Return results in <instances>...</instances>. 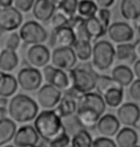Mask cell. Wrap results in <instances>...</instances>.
I'll use <instances>...</instances> for the list:
<instances>
[{
    "instance_id": "6da1fadb",
    "label": "cell",
    "mask_w": 140,
    "mask_h": 147,
    "mask_svg": "<svg viewBox=\"0 0 140 147\" xmlns=\"http://www.w3.org/2000/svg\"><path fill=\"white\" fill-rule=\"evenodd\" d=\"M34 127L40 138L47 143L65 132L62 118L55 110H44L35 118Z\"/></svg>"
},
{
    "instance_id": "7a4b0ae2",
    "label": "cell",
    "mask_w": 140,
    "mask_h": 147,
    "mask_svg": "<svg viewBox=\"0 0 140 147\" xmlns=\"http://www.w3.org/2000/svg\"><path fill=\"white\" fill-rule=\"evenodd\" d=\"M8 115L15 122L26 123L37 117L38 106L30 96L19 93L13 96L10 100L8 104Z\"/></svg>"
},
{
    "instance_id": "3957f363",
    "label": "cell",
    "mask_w": 140,
    "mask_h": 147,
    "mask_svg": "<svg viewBox=\"0 0 140 147\" xmlns=\"http://www.w3.org/2000/svg\"><path fill=\"white\" fill-rule=\"evenodd\" d=\"M69 72L71 88L81 92L82 94L90 92L96 88L97 74L91 68L74 67Z\"/></svg>"
},
{
    "instance_id": "277c9868",
    "label": "cell",
    "mask_w": 140,
    "mask_h": 147,
    "mask_svg": "<svg viewBox=\"0 0 140 147\" xmlns=\"http://www.w3.org/2000/svg\"><path fill=\"white\" fill-rule=\"evenodd\" d=\"M92 65L98 71H105L112 65L115 48L108 40H99L92 47Z\"/></svg>"
},
{
    "instance_id": "5b68a950",
    "label": "cell",
    "mask_w": 140,
    "mask_h": 147,
    "mask_svg": "<svg viewBox=\"0 0 140 147\" xmlns=\"http://www.w3.org/2000/svg\"><path fill=\"white\" fill-rule=\"evenodd\" d=\"M19 36L23 42L28 45L42 44L47 40V32L38 21L30 20L20 26Z\"/></svg>"
},
{
    "instance_id": "8992f818",
    "label": "cell",
    "mask_w": 140,
    "mask_h": 147,
    "mask_svg": "<svg viewBox=\"0 0 140 147\" xmlns=\"http://www.w3.org/2000/svg\"><path fill=\"white\" fill-rule=\"evenodd\" d=\"M18 86L25 91H36L42 83V74L34 66H27L20 69L17 73Z\"/></svg>"
},
{
    "instance_id": "52a82bcc",
    "label": "cell",
    "mask_w": 140,
    "mask_h": 147,
    "mask_svg": "<svg viewBox=\"0 0 140 147\" xmlns=\"http://www.w3.org/2000/svg\"><path fill=\"white\" fill-rule=\"evenodd\" d=\"M77 60L76 54L72 47L55 48L51 53V63L55 67L61 68L64 71H69L75 67Z\"/></svg>"
},
{
    "instance_id": "ba28073f",
    "label": "cell",
    "mask_w": 140,
    "mask_h": 147,
    "mask_svg": "<svg viewBox=\"0 0 140 147\" xmlns=\"http://www.w3.org/2000/svg\"><path fill=\"white\" fill-rule=\"evenodd\" d=\"M42 74L47 84L54 86L60 90H65L70 88L71 82L69 74L61 68L55 67L54 65H45L42 69Z\"/></svg>"
},
{
    "instance_id": "9c48e42d",
    "label": "cell",
    "mask_w": 140,
    "mask_h": 147,
    "mask_svg": "<svg viewBox=\"0 0 140 147\" xmlns=\"http://www.w3.org/2000/svg\"><path fill=\"white\" fill-rule=\"evenodd\" d=\"M62 96V90L50 84H46L38 88L37 100L40 106L44 110H52L59 104Z\"/></svg>"
},
{
    "instance_id": "30bf717a",
    "label": "cell",
    "mask_w": 140,
    "mask_h": 147,
    "mask_svg": "<svg viewBox=\"0 0 140 147\" xmlns=\"http://www.w3.org/2000/svg\"><path fill=\"white\" fill-rule=\"evenodd\" d=\"M22 13L13 6L0 10V32H13L22 24Z\"/></svg>"
},
{
    "instance_id": "8fae6325",
    "label": "cell",
    "mask_w": 140,
    "mask_h": 147,
    "mask_svg": "<svg viewBox=\"0 0 140 147\" xmlns=\"http://www.w3.org/2000/svg\"><path fill=\"white\" fill-rule=\"evenodd\" d=\"M120 124L126 127H135L140 120V108L133 102L121 104L116 111Z\"/></svg>"
},
{
    "instance_id": "7c38bea8",
    "label": "cell",
    "mask_w": 140,
    "mask_h": 147,
    "mask_svg": "<svg viewBox=\"0 0 140 147\" xmlns=\"http://www.w3.org/2000/svg\"><path fill=\"white\" fill-rule=\"evenodd\" d=\"M107 34H108L109 40L117 44L130 42L133 40L134 37L133 27L127 22L123 21L114 22V23L111 24Z\"/></svg>"
},
{
    "instance_id": "4fadbf2b",
    "label": "cell",
    "mask_w": 140,
    "mask_h": 147,
    "mask_svg": "<svg viewBox=\"0 0 140 147\" xmlns=\"http://www.w3.org/2000/svg\"><path fill=\"white\" fill-rule=\"evenodd\" d=\"M76 40V35L70 26L66 25L52 30L50 45L54 49L64 48V47H73Z\"/></svg>"
},
{
    "instance_id": "5bb4252c",
    "label": "cell",
    "mask_w": 140,
    "mask_h": 147,
    "mask_svg": "<svg viewBox=\"0 0 140 147\" xmlns=\"http://www.w3.org/2000/svg\"><path fill=\"white\" fill-rule=\"evenodd\" d=\"M26 58L31 66L36 68L44 67L51 60V53L49 49L43 44L30 45L26 52Z\"/></svg>"
},
{
    "instance_id": "9a60e30c",
    "label": "cell",
    "mask_w": 140,
    "mask_h": 147,
    "mask_svg": "<svg viewBox=\"0 0 140 147\" xmlns=\"http://www.w3.org/2000/svg\"><path fill=\"white\" fill-rule=\"evenodd\" d=\"M40 138V136L34 126L23 125L16 130L13 141L15 147H25L38 145Z\"/></svg>"
},
{
    "instance_id": "2e32d148",
    "label": "cell",
    "mask_w": 140,
    "mask_h": 147,
    "mask_svg": "<svg viewBox=\"0 0 140 147\" xmlns=\"http://www.w3.org/2000/svg\"><path fill=\"white\" fill-rule=\"evenodd\" d=\"M96 129L99 134L102 135V137L112 138L116 136L118 131L120 130V122L117 116L111 113H107L99 118Z\"/></svg>"
},
{
    "instance_id": "e0dca14e",
    "label": "cell",
    "mask_w": 140,
    "mask_h": 147,
    "mask_svg": "<svg viewBox=\"0 0 140 147\" xmlns=\"http://www.w3.org/2000/svg\"><path fill=\"white\" fill-rule=\"evenodd\" d=\"M87 107L96 111L100 115H103L106 111V102L104 97L98 92H86L81 96L78 101V107Z\"/></svg>"
},
{
    "instance_id": "ac0fdd59",
    "label": "cell",
    "mask_w": 140,
    "mask_h": 147,
    "mask_svg": "<svg viewBox=\"0 0 140 147\" xmlns=\"http://www.w3.org/2000/svg\"><path fill=\"white\" fill-rule=\"evenodd\" d=\"M57 7L50 0H35L32 12L38 21L47 22L56 13Z\"/></svg>"
},
{
    "instance_id": "d6986e66",
    "label": "cell",
    "mask_w": 140,
    "mask_h": 147,
    "mask_svg": "<svg viewBox=\"0 0 140 147\" xmlns=\"http://www.w3.org/2000/svg\"><path fill=\"white\" fill-rule=\"evenodd\" d=\"M102 115H100L96 111L90 109L87 107H78L76 112V119L79 122V124L84 129H93L96 128L97 122L99 118Z\"/></svg>"
},
{
    "instance_id": "ffe728a7",
    "label": "cell",
    "mask_w": 140,
    "mask_h": 147,
    "mask_svg": "<svg viewBox=\"0 0 140 147\" xmlns=\"http://www.w3.org/2000/svg\"><path fill=\"white\" fill-rule=\"evenodd\" d=\"M77 109H78V99L64 91L59 104L55 108V111L62 118H64L76 113Z\"/></svg>"
},
{
    "instance_id": "44dd1931",
    "label": "cell",
    "mask_w": 140,
    "mask_h": 147,
    "mask_svg": "<svg viewBox=\"0 0 140 147\" xmlns=\"http://www.w3.org/2000/svg\"><path fill=\"white\" fill-rule=\"evenodd\" d=\"M111 77L120 87L125 88L133 82L134 73L127 65H119L112 69Z\"/></svg>"
},
{
    "instance_id": "7402d4cb",
    "label": "cell",
    "mask_w": 140,
    "mask_h": 147,
    "mask_svg": "<svg viewBox=\"0 0 140 147\" xmlns=\"http://www.w3.org/2000/svg\"><path fill=\"white\" fill-rule=\"evenodd\" d=\"M120 13L123 18L129 21L140 19V0H121Z\"/></svg>"
},
{
    "instance_id": "603a6c76",
    "label": "cell",
    "mask_w": 140,
    "mask_h": 147,
    "mask_svg": "<svg viewBox=\"0 0 140 147\" xmlns=\"http://www.w3.org/2000/svg\"><path fill=\"white\" fill-rule=\"evenodd\" d=\"M115 142L117 147H133L137 145L138 135L135 130L131 127H124L115 136Z\"/></svg>"
},
{
    "instance_id": "cb8c5ba5",
    "label": "cell",
    "mask_w": 140,
    "mask_h": 147,
    "mask_svg": "<svg viewBox=\"0 0 140 147\" xmlns=\"http://www.w3.org/2000/svg\"><path fill=\"white\" fill-rule=\"evenodd\" d=\"M115 58L124 65H133L137 60L133 43H119L115 47Z\"/></svg>"
},
{
    "instance_id": "d4e9b609",
    "label": "cell",
    "mask_w": 140,
    "mask_h": 147,
    "mask_svg": "<svg viewBox=\"0 0 140 147\" xmlns=\"http://www.w3.org/2000/svg\"><path fill=\"white\" fill-rule=\"evenodd\" d=\"M18 83L13 75L0 71V97L13 96L17 90Z\"/></svg>"
},
{
    "instance_id": "484cf974",
    "label": "cell",
    "mask_w": 140,
    "mask_h": 147,
    "mask_svg": "<svg viewBox=\"0 0 140 147\" xmlns=\"http://www.w3.org/2000/svg\"><path fill=\"white\" fill-rule=\"evenodd\" d=\"M16 125L11 118H0V147L6 145L15 138Z\"/></svg>"
},
{
    "instance_id": "4316f807",
    "label": "cell",
    "mask_w": 140,
    "mask_h": 147,
    "mask_svg": "<svg viewBox=\"0 0 140 147\" xmlns=\"http://www.w3.org/2000/svg\"><path fill=\"white\" fill-rule=\"evenodd\" d=\"M18 65V56L15 51L4 48L0 52V71L12 72Z\"/></svg>"
},
{
    "instance_id": "83f0119b",
    "label": "cell",
    "mask_w": 140,
    "mask_h": 147,
    "mask_svg": "<svg viewBox=\"0 0 140 147\" xmlns=\"http://www.w3.org/2000/svg\"><path fill=\"white\" fill-rule=\"evenodd\" d=\"M84 28L90 40H97L107 34L106 29L96 16L84 18Z\"/></svg>"
},
{
    "instance_id": "f1b7e54d",
    "label": "cell",
    "mask_w": 140,
    "mask_h": 147,
    "mask_svg": "<svg viewBox=\"0 0 140 147\" xmlns=\"http://www.w3.org/2000/svg\"><path fill=\"white\" fill-rule=\"evenodd\" d=\"M92 47L90 40H77L73 45V50L75 52L76 57L79 60L86 62L88 61L92 56Z\"/></svg>"
},
{
    "instance_id": "f546056e",
    "label": "cell",
    "mask_w": 140,
    "mask_h": 147,
    "mask_svg": "<svg viewBox=\"0 0 140 147\" xmlns=\"http://www.w3.org/2000/svg\"><path fill=\"white\" fill-rule=\"evenodd\" d=\"M106 105L111 108H117L122 104L124 98V90L122 87H115L109 90L103 95Z\"/></svg>"
},
{
    "instance_id": "4dcf8cb0",
    "label": "cell",
    "mask_w": 140,
    "mask_h": 147,
    "mask_svg": "<svg viewBox=\"0 0 140 147\" xmlns=\"http://www.w3.org/2000/svg\"><path fill=\"white\" fill-rule=\"evenodd\" d=\"M93 140L91 135L86 129H81L75 133L71 138V147H92Z\"/></svg>"
},
{
    "instance_id": "1f68e13d",
    "label": "cell",
    "mask_w": 140,
    "mask_h": 147,
    "mask_svg": "<svg viewBox=\"0 0 140 147\" xmlns=\"http://www.w3.org/2000/svg\"><path fill=\"white\" fill-rule=\"evenodd\" d=\"M115 87H120L116 82L114 81L111 76L101 75L97 74V79H96V90L101 95H104L109 90Z\"/></svg>"
},
{
    "instance_id": "d6a6232c",
    "label": "cell",
    "mask_w": 140,
    "mask_h": 147,
    "mask_svg": "<svg viewBox=\"0 0 140 147\" xmlns=\"http://www.w3.org/2000/svg\"><path fill=\"white\" fill-rule=\"evenodd\" d=\"M99 7L97 6L96 2L92 1V0H81L79 1L77 12L84 18H88L96 16Z\"/></svg>"
},
{
    "instance_id": "836d02e7",
    "label": "cell",
    "mask_w": 140,
    "mask_h": 147,
    "mask_svg": "<svg viewBox=\"0 0 140 147\" xmlns=\"http://www.w3.org/2000/svg\"><path fill=\"white\" fill-rule=\"evenodd\" d=\"M78 0H64L57 7V10L62 12L68 18H71L76 16V13L78 11Z\"/></svg>"
},
{
    "instance_id": "e575fe53",
    "label": "cell",
    "mask_w": 140,
    "mask_h": 147,
    "mask_svg": "<svg viewBox=\"0 0 140 147\" xmlns=\"http://www.w3.org/2000/svg\"><path fill=\"white\" fill-rule=\"evenodd\" d=\"M68 20H69V18L59 11V12H56L54 13L53 16H52L50 18V20H49V22H50L52 30H53L56 28H60V27H62V26H66L68 24Z\"/></svg>"
},
{
    "instance_id": "d590c367",
    "label": "cell",
    "mask_w": 140,
    "mask_h": 147,
    "mask_svg": "<svg viewBox=\"0 0 140 147\" xmlns=\"http://www.w3.org/2000/svg\"><path fill=\"white\" fill-rule=\"evenodd\" d=\"M20 41H21V38L18 33H15V32L11 33L7 37L6 41H5V48L9 49V50L15 51L16 49L18 48L19 44H20Z\"/></svg>"
},
{
    "instance_id": "8d00e7d4",
    "label": "cell",
    "mask_w": 140,
    "mask_h": 147,
    "mask_svg": "<svg viewBox=\"0 0 140 147\" xmlns=\"http://www.w3.org/2000/svg\"><path fill=\"white\" fill-rule=\"evenodd\" d=\"M71 143V140L69 136L67 135L66 131L64 132L62 134L58 136L56 138L51 140L49 142V147H68Z\"/></svg>"
},
{
    "instance_id": "74e56055",
    "label": "cell",
    "mask_w": 140,
    "mask_h": 147,
    "mask_svg": "<svg viewBox=\"0 0 140 147\" xmlns=\"http://www.w3.org/2000/svg\"><path fill=\"white\" fill-rule=\"evenodd\" d=\"M96 16L98 18V19L100 20V22L102 23V25L104 26V28L106 29V31L108 32V29L109 27V22H111V11L109 9H106V8H99L97 13H96Z\"/></svg>"
},
{
    "instance_id": "f35d334b",
    "label": "cell",
    "mask_w": 140,
    "mask_h": 147,
    "mask_svg": "<svg viewBox=\"0 0 140 147\" xmlns=\"http://www.w3.org/2000/svg\"><path fill=\"white\" fill-rule=\"evenodd\" d=\"M35 0H13V6L20 13H28L34 6Z\"/></svg>"
},
{
    "instance_id": "ab89813d",
    "label": "cell",
    "mask_w": 140,
    "mask_h": 147,
    "mask_svg": "<svg viewBox=\"0 0 140 147\" xmlns=\"http://www.w3.org/2000/svg\"><path fill=\"white\" fill-rule=\"evenodd\" d=\"M129 93L133 100L140 102V79L133 80V82L130 85Z\"/></svg>"
},
{
    "instance_id": "60d3db41",
    "label": "cell",
    "mask_w": 140,
    "mask_h": 147,
    "mask_svg": "<svg viewBox=\"0 0 140 147\" xmlns=\"http://www.w3.org/2000/svg\"><path fill=\"white\" fill-rule=\"evenodd\" d=\"M92 147H117L116 142L111 138L100 137L93 140Z\"/></svg>"
},
{
    "instance_id": "b9f144b4",
    "label": "cell",
    "mask_w": 140,
    "mask_h": 147,
    "mask_svg": "<svg viewBox=\"0 0 140 147\" xmlns=\"http://www.w3.org/2000/svg\"><path fill=\"white\" fill-rule=\"evenodd\" d=\"M95 2L99 8H106V9H109V7H111L112 5H113L115 0H95Z\"/></svg>"
},
{
    "instance_id": "7bdbcfd3",
    "label": "cell",
    "mask_w": 140,
    "mask_h": 147,
    "mask_svg": "<svg viewBox=\"0 0 140 147\" xmlns=\"http://www.w3.org/2000/svg\"><path fill=\"white\" fill-rule=\"evenodd\" d=\"M134 76L137 79H140V59L136 60L133 63V69Z\"/></svg>"
},
{
    "instance_id": "ee69618b",
    "label": "cell",
    "mask_w": 140,
    "mask_h": 147,
    "mask_svg": "<svg viewBox=\"0 0 140 147\" xmlns=\"http://www.w3.org/2000/svg\"><path fill=\"white\" fill-rule=\"evenodd\" d=\"M133 47H134V52H135L136 59L138 60L140 59V38L133 43Z\"/></svg>"
},
{
    "instance_id": "f6af8a7d",
    "label": "cell",
    "mask_w": 140,
    "mask_h": 147,
    "mask_svg": "<svg viewBox=\"0 0 140 147\" xmlns=\"http://www.w3.org/2000/svg\"><path fill=\"white\" fill-rule=\"evenodd\" d=\"M13 0H0V8H7L13 6Z\"/></svg>"
},
{
    "instance_id": "bcb514c9",
    "label": "cell",
    "mask_w": 140,
    "mask_h": 147,
    "mask_svg": "<svg viewBox=\"0 0 140 147\" xmlns=\"http://www.w3.org/2000/svg\"><path fill=\"white\" fill-rule=\"evenodd\" d=\"M7 104H8L7 98H5V97H0V108L7 107Z\"/></svg>"
},
{
    "instance_id": "7dc6e473",
    "label": "cell",
    "mask_w": 140,
    "mask_h": 147,
    "mask_svg": "<svg viewBox=\"0 0 140 147\" xmlns=\"http://www.w3.org/2000/svg\"><path fill=\"white\" fill-rule=\"evenodd\" d=\"M50 1H51V2H52V3H53V4H55V5H56V7H58V6H59L60 4L62 3V1H64V0H50Z\"/></svg>"
},
{
    "instance_id": "c3c4849f",
    "label": "cell",
    "mask_w": 140,
    "mask_h": 147,
    "mask_svg": "<svg viewBox=\"0 0 140 147\" xmlns=\"http://www.w3.org/2000/svg\"><path fill=\"white\" fill-rule=\"evenodd\" d=\"M137 33H138V36H139V38H140V21H139L138 25H137Z\"/></svg>"
},
{
    "instance_id": "681fc988",
    "label": "cell",
    "mask_w": 140,
    "mask_h": 147,
    "mask_svg": "<svg viewBox=\"0 0 140 147\" xmlns=\"http://www.w3.org/2000/svg\"><path fill=\"white\" fill-rule=\"evenodd\" d=\"M2 147H15V146H13V145H5V146H2Z\"/></svg>"
},
{
    "instance_id": "f907efd6",
    "label": "cell",
    "mask_w": 140,
    "mask_h": 147,
    "mask_svg": "<svg viewBox=\"0 0 140 147\" xmlns=\"http://www.w3.org/2000/svg\"><path fill=\"white\" fill-rule=\"evenodd\" d=\"M25 147H38V145H32V146H25Z\"/></svg>"
},
{
    "instance_id": "816d5d0a",
    "label": "cell",
    "mask_w": 140,
    "mask_h": 147,
    "mask_svg": "<svg viewBox=\"0 0 140 147\" xmlns=\"http://www.w3.org/2000/svg\"><path fill=\"white\" fill-rule=\"evenodd\" d=\"M133 147H140V146H138V145H134V146H133Z\"/></svg>"
},
{
    "instance_id": "f5cc1de1",
    "label": "cell",
    "mask_w": 140,
    "mask_h": 147,
    "mask_svg": "<svg viewBox=\"0 0 140 147\" xmlns=\"http://www.w3.org/2000/svg\"><path fill=\"white\" fill-rule=\"evenodd\" d=\"M0 10H1V9H0Z\"/></svg>"
}]
</instances>
